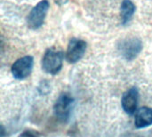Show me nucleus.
<instances>
[{
  "label": "nucleus",
  "instance_id": "f257e3e1",
  "mask_svg": "<svg viewBox=\"0 0 152 137\" xmlns=\"http://www.w3.org/2000/svg\"><path fill=\"white\" fill-rule=\"evenodd\" d=\"M64 53L53 48L47 49L42 59V69L50 75L58 74L63 66Z\"/></svg>",
  "mask_w": 152,
  "mask_h": 137
},
{
  "label": "nucleus",
  "instance_id": "f03ea898",
  "mask_svg": "<svg viewBox=\"0 0 152 137\" xmlns=\"http://www.w3.org/2000/svg\"><path fill=\"white\" fill-rule=\"evenodd\" d=\"M74 99L69 94H61L56 100L53 105V112L55 117L61 122H68L73 107H74Z\"/></svg>",
  "mask_w": 152,
  "mask_h": 137
},
{
  "label": "nucleus",
  "instance_id": "7ed1b4c3",
  "mask_svg": "<svg viewBox=\"0 0 152 137\" xmlns=\"http://www.w3.org/2000/svg\"><path fill=\"white\" fill-rule=\"evenodd\" d=\"M118 51L122 57L128 61H134L142 50V43L137 37H128L123 39L118 44Z\"/></svg>",
  "mask_w": 152,
  "mask_h": 137
},
{
  "label": "nucleus",
  "instance_id": "20e7f679",
  "mask_svg": "<svg viewBox=\"0 0 152 137\" xmlns=\"http://www.w3.org/2000/svg\"><path fill=\"white\" fill-rule=\"evenodd\" d=\"M49 6L50 4L47 0H41L32 8L28 16V28L37 29L44 24Z\"/></svg>",
  "mask_w": 152,
  "mask_h": 137
},
{
  "label": "nucleus",
  "instance_id": "39448f33",
  "mask_svg": "<svg viewBox=\"0 0 152 137\" xmlns=\"http://www.w3.org/2000/svg\"><path fill=\"white\" fill-rule=\"evenodd\" d=\"M34 65V59L32 56L27 55L18 59L12 65L11 72L14 78L22 80L27 78L32 72Z\"/></svg>",
  "mask_w": 152,
  "mask_h": 137
},
{
  "label": "nucleus",
  "instance_id": "423d86ee",
  "mask_svg": "<svg viewBox=\"0 0 152 137\" xmlns=\"http://www.w3.org/2000/svg\"><path fill=\"white\" fill-rule=\"evenodd\" d=\"M87 44L86 41L78 38H71L69 42L67 52H66V60L69 63H77L79 62L86 51Z\"/></svg>",
  "mask_w": 152,
  "mask_h": 137
},
{
  "label": "nucleus",
  "instance_id": "0eeeda50",
  "mask_svg": "<svg viewBox=\"0 0 152 137\" xmlns=\"http://www.w3.org/2000/svg\"><path fill=\"white\" fill-rule=\"evenodd\" d=\"M139 90L137 87H131L126 90L121 98V105L124 111L132 116L136 113L139 103Z\"/></svg>",
  "mask_w": 152,
  "mask_h": 137
},
{
  "label": "nucleus",
  "instance_id": "6e6552de",
  "mask_svg": "<svg viewBox=\"0 0 152 137\" xmlns=\"http://www.w3.org/2000/svg\"><path fill=\"white\" fill-rule=\"evenodd\" d=\"M152 125V109L150 107L140 108L134 118V126L136 128L142 129Z\"/></svg>",
  "mask_w": 152,
  "mask_h": 137
},
{
  "label": "nucleus",
  "instance_id": "1a4fd4ad",
  "mask_svg": "<svg viewBox=\"0 0 152 137\" xmlns=\"http://www.w3.org/2000/svg\"><path fill=\"white\" fill-rule=\"evenodd\" d=\"M135 5L131 0H124L121 4L120 16L122 24L126 25L130 21L135 12Z\"/></svg>",
  "mask_w": 152,
  "mask_h": 137
},
{
  "label": "nucleus",
  "instance_id": "9d476101",
  "mask_svg": "<svg viewBox=\"0 0 152 137\" xmlns=\"http://www.w3.org/2000/svg\"><path fill=\"white\" fill-rule=\"evenodd\" d=\"M41 134L33 129H27L21 133L20 137H40Z\"/></svg>",
  "mask_w": 152,
  "mask_h": 137
},
{
  "label": "nucleus",
  "instance_id": "9b49d317",
  "mask_svg": "<svg viewBox=\"0 0 152 137\" xmlns=\"http://www.w3.org/2000/svg\"><path fill=\"white\" fill-rule=\"evenodd\" d=\"M4 127L1 126V137H4Z\"/></svg>",
  "mask_w": 152,
  "mask_h": 137
}]
</instances>
